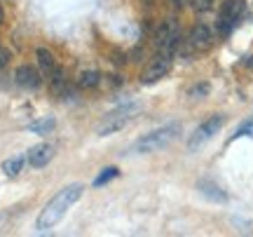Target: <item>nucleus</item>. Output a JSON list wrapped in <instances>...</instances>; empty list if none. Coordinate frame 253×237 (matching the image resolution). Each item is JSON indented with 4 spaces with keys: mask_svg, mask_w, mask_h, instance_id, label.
I'll return each mask as SVG.
<instances>
[{
    "mask_svg": "<svg viewBox=\"0 0 253 237\" xmlns=\"http://www.w3.org/2000/svg\"><path fill=\"white\" fill-rule=\"evenodd\" d=\"M82 190H84L82 183H71V186L61 188V190L45 204V209L40 211V216H38V221H36V228L40 230V233L54 228L56 223L66 216V211L82 197Z\"/></svg>",
    "mask_w": 253,
    "mask_h": 237,
    "instance_id": "obj_1",
    "label": "nucleus"
},
{
    "mask_svg": "<svg viewBox=\"0 0 253 237\" xmlns=\"http://www.w3.org/2000/svg\"><path fill=\"white\" fill-rule=\"evenodd\" d=\"M178 132H181V125H167V127L153 129L150 134L138 139L131 150L134 153H155V150H162L164 146H169L173 139L178 137Z\"/></svg>",
    "mask_w": 253,
    "mask_h": 237,
    "instance_id": "obj_2",
    "label": "nucleus"
},
{
    "mask_svg": "<svg viewBox=\"0 0 253 237\" xmlns=\"http://www.w3.org/2000/svg\"><path fill=\"white\" fill-rule=\"evenodd\" d=\"M181 45V28L176 19H167L160 24V28L155 31V47L157 52L164 54H173V49Z\"/></svg>",
    "mask_w": 253,
    "mask_h": 237,
    "instance_id": "obj_3",
    "label": "nucleus"
},
{
    "mask_svg": "<svg viewBox=\"0 0 253 237\" xmlns=\"http://www.w3.org/2000/svg\"><path fill=\"white\" fill-rule=\"evenodd\" d=\"M244 17V0H225L218 12V33L227 36Z\"/></svg>",
    "mask_w": 253,
    "mask_h": 237,
    "instance_id": "obj_4",
    "label": "nucleus"
},
{
    "mask_svg": "<svg viewBox=\"0 0 253 237\" xmlns=\"http://www.w3.org/2000/svg\"><path fill=\"white\" fill-rule=\"evenodd\" d=\"M136 110H138V106H136V103H129V106H122V108L108 113V115L103 118V122L99 125V129H96V132H99V137H108V134L120 132V129L129 122V120L134 118Z\"/></svg>",
    "mask_w": 253,
    "mask_h": 237,
    "instance_id": "obj_5",
    "label": "nucleus"
},
{
    "mask_svg": "<svg viewBox=\"0 0 253 237\" xmlns=\"http://www.w3.org/2000/svg\"><path fill=\"white\" fill-rule=\"evenodd\" d=\"M173 54H164V52H157V54L150 59V64L143 68V73H141V82L143 85H153V82L162 80L164 75L171 71V64H173Z\"/></svg>",
    "mask_w": 253,
    "mask_h": 237,
    "instance_id": "obj_6",
    "label": "nucleus"
},
{
    "mask_svg": "<svg viewBox=\"0 0 253 237\" xmlns=\"http://www.w3.org/2000/svg\"><path fill=\"white\" fill-rule=\"evenodd\" d=\"M223 122H225V120L220 118V115H211V118H207L197 129H195V132H192V137H190V141H188V148L190 150H197L202 143H207L209 139H213L218 132H220Z\"/></svg>",
    "mask_w": 253,
    "mask_h": 237,
    "instance_id": "obj_7",
    "label": "nucleus"
},
{
    "mask_svg": "<svg viewBox=\"0 0 253 237\" xmlns=\"http://www.w3.org/2000/svg\"><path fill=\"white\" fill-rule=\"evenodd\" d=\"M213 43V33L207 24H197V26L190 31V38H188V47L190 52H207L209 47Z\"/></svg>",
    "mask_w": 253,
    "mask_h": 237,
    "instance_id": "obj_8",
    "label": "nucleus"
},
{
    "mask_svg": "<svg viewBox=\"0 0 253 237\" xmlns=\"http://www.w3.org/2000/svg\"><path fill=\"white\" fill-rule=\"evenodd\" d=\"M14 80H17V85L19 87H24V90H38V87H40V82H42V75H40L38 68L24 64V66H19L17 68Z\"/></svg>",
    "mask_w": 253,
    "mask_h": 237,
    "instance_id": "obj_9",
    "label": "nucleus"
},
{
    "mask_svg": "<svg viewBox=\"0 0 253 237\" xmlns=\"http://www.w3.org/2000/svg\"><path fill=\"white\" fill-rule=\"evenodd\" d=\"M52 157H54V146L52 143H38V146H33L28 150L26 160L31 167L40 169V167H47V164L52 162Z\"/></svg>",
    "mask_w": 253,
    "mask_h": 237,
    "instance_id": "obj_10",
    "label": "nucleus"
},
{
    "mask_svg": "<svg viewBox=\"0 0 253 237\" xmlns=\"http://www.w3.org/2000/svg\"><path fill=\"white\" fill-rule=\"evenodd\" d=\"M199 192L204 195V197H209V200H213V202H227V195L220 188H218L216 183H211V181H199Z\"/></svg>",
    "mask_w": 253,
    "mask_h": 237,
    "instance_id": "obj_11",
    "label": "nucleus"
},
{
    "mask_svg": "<svg viewBox=\"0 0 253 237\" xmlns=\"http://www.w3.org/2000/svg\"><path fill=\"white\" fill-rule=\"evenodd\" d=\"M36 56H38V64H40V68H42L47 75L56 68V59H54V54H52L49 49L40 47V49H36Z\"/></svg>",
    "mask_w": 253,
    "mask_h": 237,
    "instance_id": "obj_12",
    "label": "nucleus"
},
{
    "mask_svg": "<svg viewBox=\"0 0 253 237\" xmlns=\"http://www.w3.org/2000/svg\"><path fill=\"white\" fill-rule=\"evenodd\" d=\"M75 82H78L80 90H94V87L101 82V73L99 71H82Z\"/></svg>",
    "mask_w": 253,
    "mask_h": 237,
    "instance_id": "obj_13",
    "label": "nucleus"
},
{
    "mask_svg": "<svg viewBox=\"0 0 253 237\" xmlns=\"http://www.w3.org/2000/svg\"><path fill=\"white\" fill-rule=\"evenodd\" d=\"M28 129L33 132V134H47L49 129H54V118H45V120H36V122H31Z\"/></svg>",
    "mask_w": 253,
    "mask_h": 237,
    "instance_id": "obj_14",
    "label": "nucleus"
},
{
    "mask_svg": "<svg viewBox=\"0 0 253 237\" xmlns=\"http://www.w3.org/2000/svg\"><path fill=\"white\" fill-rule=\"evenodd\" d=\"M21 167H24V157H9V160L2 162V172L7 176H17L21 172Z\"/></svg>",
    "mask_w": 253,
    "mask_h": 237,
    "instance_id": "obj_15",
    "label": "nucleus"
},
{
    "mask_svg": "<svg viewBox=\"0 0 253 237\" xmlns=\"http://www.w3.org/2000/svg\"><path fill=\"white\" fill-rule=\"evenodd\" d=\"M118 174H120L118 167H106V169H103V172L94 179V186H103V183L113 181V179H118Z\"/></svg>",
    "mask_w": 253,
    "mask_h": 237,
    "instance_id": "obj_16",
    "label": "nucleus"
},
{
    "mask_svg": "<svg viewBox=\"0 0 253 237\" xmlns=\"http://www.w3.org/2000/svg\"><path fill=\"white\" fill-rule=\"evenodd\" d=\"M251 134H253V118L246 120V122H242V125L237 127V132L232 134V141H235V139H239V137H251Z\"/></svg>",
    "mask_w": 253,
    "mask_h": 237,
    "instance_id": "obj_17",
    "label": "nucleus"
},
{
    "mask_svg": "<svg viewBox=\"0 0 253 237\" xmlns=\"http://www.w3.org/2000/svg\"><path fill=\"white\" fill-rule=\"evenodd\" d=\"M213 2H216V0H195V9H197V12H207V9L213 7Z\"/></svg>",
    "mask_w": 253,
    "mask_h": 237,
    "instance_id": "obj_18",
    "label": "nucleus"
},
{
    "mask_svg": "<svg viewBox=\"0 0 253 237\" xmlns=\"http://www.w3.org/2000/svg\"><path fill=\"white\" fill-rule=\"evenodd\" d=\"M9 59H12V54H9V49H5V47H0V71L5 68V66L9 64Z\"/></svg>",
    "mask_w": 253,
    "mask_h": 237,
    "instance_id": "obj_19",
    "label": "nucleus"
},
{
    "mask_svg": "<svg viewBox=\"0 0 253 237\" xmlns=\"http://www.w3.org/2000/svg\"><path fill=\"white\" fill-rule=\"evenodd\" d=\"M169 2H171V5H173L176 9H183L185 5H188V0H169Z\"/></svg>",
    "mask_w": 253,
    "mask_h": 237,
    "instance_id": "obj_20",
    "label": "nucleus"
},
{
    "mask_svg": "<svg viewBox=\"0 0 253 237\" xmlns=\"http://www.w3.org/2000/svg\"><path fill=\"white\" fill-rule=\"evenodd\" d=\"M204 92H209V85H199V87H195L190 94H204Z\"/></svg>",
    "mask_w": 253,
    "mask_h": 237,
    "instance_id": "obj_21",
    "label": "nucleus"
},
{
    "mask_svg": "<svg viewBox=\"0 0 253 237\" xmlns=\"http://www.w3.org/2000/svg\"><path fill=\"white\" fill-rule=\"evenodd\" d=\"M5 21V12H2V7H0V24Z\"/></svg>",
    "mask_w": 253,
    "mask_h": 237,
    "instance_id": "obj_22",
    "label": "nucleus"
}]
</instances>
